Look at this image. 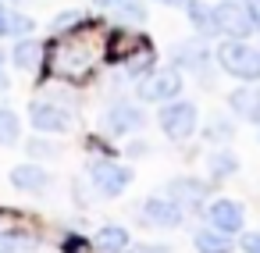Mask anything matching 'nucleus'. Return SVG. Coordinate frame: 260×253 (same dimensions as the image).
<instances>
[{"instance_id":"8","label":"nucleus","mask_w":260,"mask_h":253,"mask_svg":"<svg viewBox=\"0 0 260 253\" xmlns=\"http://www.w3.org/2000/svg\"><path fill=\"white\" fill-rule=\"evenodd\" d=\"M139 217L150 221V225H160V228H175L182 221V210H178V200L175 203H168V200H143Z\"/></svg>"},{"instance_id":"19","label":"nucleus","mask_w":260,"mask_h":253,"mask_svg":"<svg viewBox=\"0 0 260 253\" xmlns=\"http://www.w3.org/2000/svg\"><path fill=\"white\" fill-rule=\"evenodd\" d=\"M168 189L175 193V200H200V196L207 193L203 182H192V178H178V182H171Z\"/></svg>"},{"instance_id":"21","label":"nucleus","mask_w":260,"mask_h":253,"mask_svg":"<svg viewBox=\"0 0 260 253\" xmlns=\"http://www.w3.org/2000/svg\"><path fill=\"white\" fill-rule=\"evenodd\" d=\"M192 246H196V249H228L232 242H228L224 235H214V232H200V235L192 239Z\"/></svg>"},{"instance_id":"25","label":"nucleus","mask_w":260,"mask_h":253,"mask_svg":"<svg viewBox=\"0 0 260 253\" xmlns=\"http://www.w3.org/2000/svg\"><path fill=\"white\" fill-rule=\"evenodd\" d=\"M29 153H40V157H50V143H29Z\"/></svg>"},{"instance_id":"17","label":"nucleus","mask_w":260,"mask_h":253,"mask_svg":"<svg viewBox=\"0 0 260 253\" xmlns=\"http://www.w3.org/2000/svg\"><path fill=\"white\" fill-rule=\"evenodd\" d=\"M15 65L18 68H36L40 65V43H32V40H22L18 47H15Z\"/></svg>"},{"instance_id":"22","label":"nucleus","mask_w":260,"mask_h":253,"mask_svg":"<svg viewBox=\"0 0 260 253\" xmlns=\"http://www.w3.org/2000/svg\"><path fill=\"white\" fill-rule=\"evenodd\" d=\"M18 33H32V22L25 15H8V36H18Z\"/></svg>"},{"instance_id":"26","label":"nucleus","mask_w":260,"mask_h":253,"mask_svg":"<svg viewBox=\"0 0 260 253\" xmlns=\"http://www.w3.org/2000/svg\"><path fill=\"white\" fill-rule=\"evenodd\" d=\"M242 246H246V249H260V235H256V232H249V235L242 239Z\"/></svg>"},{"instance_id":"24","label":"nucleus","mask_w":260,"mask_h":253,"mask_svg":"<svg viewBox=\"0 0 260 253\" xmlns=\"http://www.w3.org/2000/svg\"><path fill=\"white\" fill-rule=\"evenodd\" d=\"M61 246H64V249H79V246H89V239H82V235H68Z\"/></svg>"},{"instance_id":"12","label":"nucleus","mask_w":260,"mask_h":253,"mask_svg":"<svg viewBox=\"0 0 260 253\" xmlns=\"http://www.w3.org/2000/svg\"><path fill=\"white\" fill-rule=\"evenodd\" d=\"M228 104H232V111H235L239 118L260 121V89H235V93L228 97Z\"/></svg>"},{"instance_id":"4","label":"nucleus","mask_w":260,"mask_h":253,"mask_svg":"<svg viewBox=\"0 0 260 253\" xmlns=\"http://www.w3.org/2000/svg\"><path fill=\"white\" fill-rule=\"evenodd\" d=\"M214 25H217V33H224L232 40H246L256 29L249 11H246V4H235V0H224V4L214 8Z\"/></svg>"},{"instance_id":"14","label":"nucleus","mask_w":260,"mask_h":253,"mask_svg":"<svg viewBox=\"0 0 260 253\" xmlns=\"http://www.w3.org/2000/svg\"><path fill=\"white\" fill-rule=\"evenodd\" d=\"M185 11H189V18H192V25H196V33H200V36H214V33H217V25H214V11H210V8H203L200 0H189Z\"/></svg>"},{"instance_id":"23","label":"nucleus","mask_w":260,"mask_h":253,"mask_svg":"<svg viewBox=\"0 0 260 253\" xmlns=\"http://www.w3.org/2000/svg\"><path fill=\"white\" fill-rule=\"evenodd\" d=\"M246 11H249V18H253V25L260 29V0H246Z\"/></svg>"},{"instance_id":"13","label":"nucleus","mask_w":260,"mask_h":253,"mask_svg":"<svg viewBox=\"0 0 260 253\" xmlns=\"http://www.w3.org/2000/svg\"><path fill=\"white\" fill-rule=\"evenodd\" d=\"M132 50H150V43L143 36H125L118 33V40H111V61H132Z\"/></svg>"},{"instance_id":"2","label":"nucleus","mask_w":260,"mask_h":253,"mask_svg":"<svg viewBox=\"0 0 260 253\" xmlns=\"http://www.w3.org/2000/svg\"><path fill=\"white\" fill-rule=\"evenodd\" d=\"M157 118H160V129H164V136H168V139H175V143H185V139L196 132V107H192L189 100L164 104Z\"/></svg>"},{"instance_id":"10","label":"nucleus","mask_w":260,"mask_h":253,"mask_svg":"<svg viewBox=\"0 0 260 253\" xmlns=\"http://www.w3.org/2000/svg\"><path fill=\"white\" fill-rule=\"evenodd\" d=\"M143 121H146L143 111L132 107V104H118V107L107 111V129L118 132V136H125V132H132V129H143Z\"/></svg>"},{"instance_id":"18","label":"nucleus","mask_w":260,"mask_h":253,"mask_svg":"<svg viewBox=\"0 0 260 253\" xmlns=\"http://www.w3.org/2000/svg\"><path fill=\"white\" fill-rule=\"evenodd\" d=\"M96 246H100V249H125V246H128V232L111 225V228H104V232L96 235Z\"/></svg>"},{"instance_id":"15","label":"nucleus","mask_w":260,"mask_h":253,"mask_svg":"<svg viewBox=\"0 0 260 253\" xmlns=\"http://www.w3.org/2000/svg\"><path fill=\"white\" fill-rule=\"evenodd\" d=\"M175 57H178V65L200 68V61H207V47H203V40H196V43H182V47L175 50Z\"/></svg>"},{"instance_id":"11","label":"nucleus","mask_w":260,"mask_h":253,"mask_svg":"<svg viewBox=\"0 0 260 253\" xmlns=\"http://www.w3.org/2000/svg\"><path fill=\"white\" fill-rule=\"evenodd\" d=\"M11 185H15V189H25V193H43V189L50 185V178H47L43 168H36V164H22V168L11 171Z\"/></svg>"},{"instance_id":"1","label":"nucleus","mask_w":260,"mask_h":253,"mask_svg":"<svg viewBox=\"0 0 260 253\" xmlns=\"http://www.w3.org/2000/svg\"><path fill=\"white\" fill-rule=\"evenodd\" d=\"M217 61L228 75L242 79V82H256L260 79V54L253 47H246L242 40H228L217 47Z\"/></svg>"},{"instance_id":"30","label":"nucleus","mask_w":260,"mask_h":253,"mask_svg":"<svg viewBox=\"0 0 260 253\" xmlns=\"http://www.w3.org/2000/svg\"><path fill=\"white\" fill-rule=\"evenodd\" d=\"M164 4H168V8H185L189 0H164Z\"/></svg>"},{"instance_id":"20","label":"nucleus","mask_w":260,"mask_h":253,"mask_svg":"<svg viewBox=\"0 0 260 253\" xmlns=\"http://www.w3.org/2000/svg\"><path fill=\"white\" fill-rule=\"evenodd\" d=\"M235 168H239V161H235L228 150H217V153H210V175L224 178V175H232Z\"/></svg>"},{"instance_id":"3","label":"nucleus","mask_w":260,"mask_h":253,"mask_svg":"<svg viewBox=\"0 0 260 253\" xmlns=\"http://www.w3.org/2000/svg\"><path fill=\"white\" fill-rule=\"evenodd\" d=\"M178 89H182L178 68H160V72H153V75H146L139 82V100H146V104H168V100L178 97Z\"/></svg>"},{"instance_id":"28","label":"nucleus","mask_w":260,"mask_h":253,"mask_svg":"<svg viewBox=\"0 0 260 253\" xmlns=\"http://www.w3.org/2000/svg\"><path fill=\"white\" fill-rule=\"evenodd\" d=\"M93 4H96V8H114V11H118L125 0H93Z\"/></svg>"},{"instance_id":"7","label":"nucleus","mask_w":260,"mask_h":253,"mask_svg":"<svg viewBox=\"0 0 260 253\" xmlns=\"http://www.w3.org/2000/svg\"><path fill=\"white\" fill-rule=\"evenodd\" d=\"M29 118H32V125L43 129V132H68V129H72L68 111H61L57 104H32V107H29Z\"/></svg>"},{"instance_id":"16","label":"nucleus","mask_w":260,"mask_h":253,"mask_svg":"<svg viewBox=\"0 0 260 253\" xmlns=\"http://www.w3.org/2000/svg\"><path fill=\"white\" fill-rule=\"evenodd\" d=\"M0 143L4 146L18 143V114L11 107H0Z\"/></svg>"},{"instance_id":"29","label":"nucleus","mask_w":260,"mask_h":253,"mask_svg":"<svg viewBox=\"0 0 260 253\" xmlns=\"http://www.w3.org/2000/svg\"><path fill=\"white\" fill-rule=\"evenodd\" d=\"M8 86V79H4V54H0V89Z\"/></svg>"},{"instance_id":"9","label":"nucleus","mask_w":260,"mask_h":253,"mask_svg":"<svg viewBox=\"0 0 260 253\" xmlns=\"http://www.w3.org/2000/svg\"><path fill=\"white\" fill-rule=\"evenodd\" d=\"M207 214H210L214 228H221L224 235H232V232L242 228V203H235V200H217V203H210Z\"/></svg>"},{"instance_id":"27","label":"nucleus","mask_w":260,"mask_h":253,"mask_svg":"<svg viewBox=\"0 0 260 253\" xmlns=\"http://www.w3.org/2000/svg\"><path fill=\"white\" fill-rule=\"evenodd\" d=\"M8 15H11V11L0 4V36H8Z\"/></svg>"},{"instance_id":"6","label":"nucleus","mask_w":260,"mask_h":253,"mask_svg":"<svg viewBox=\"0 0 260 253\" xmlns=\"http://www.w3.org/2000/svg\"><path fill=\"white\" fill-rule=\"evenodd\" d=\"M89 65H93V54L89 50H75V43L72 40H61V54H57V75H64V79H72V82H79V79H86L89 75Z\"/></svg>"},{"instance_id":"5","label":"nucleus","mask_w":260,"mask_h":253,"mask_svg":"<svg viewBox=\"0 0 260 253\" xmlns=\"http://www.w3.org/2000/svg\"><path fill=\"white\" fill-rule=\"evenodd\" d=\"M89 178H93V185H96L104 196H118V193L128 189L132 171L121 168V164H114V161H96V164H89Z\"/></svg>"}]
</instances>
